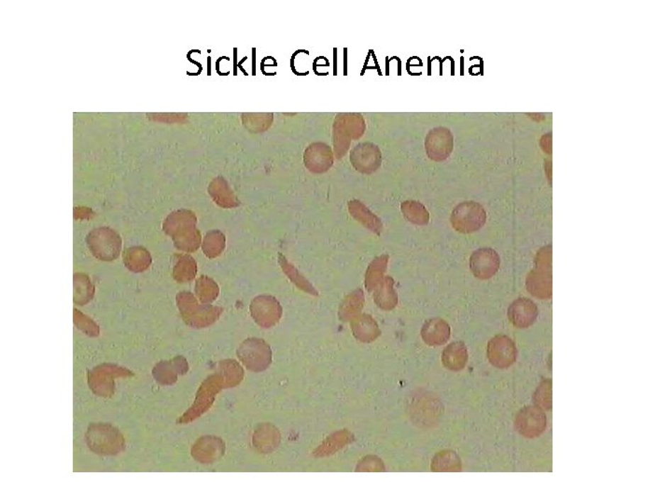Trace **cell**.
I'll return each instance as SVG.
<instances>
[{
  "instance_id": "277c9868",
  "label": "cell",
  "mask_w": 672,
  "mask_h": 504,
  "mask_svg": "<svg viewBox=\"0 0 672 504\" xmlns=\"http://www.w3.org/2000/svg\"><path fill=\"white\" fill-rule=\"evenodd\" d=\"M547 415L537 406H526L521 409L515 420V428L524 437L536 438L547 429Z\"/></svg>"
},
{
  "instance_id": "7c38bea8",
  "label": "cell",
  "mask_w": 672,
  "mask_h": 504,
  "mask_svg": "<svg viewBox=\"0 0 672 504\" xmlns=\"http://www.w3.org/2000/svg\"><path fill=\"white\" fill-rule=\"evenodd\" d=\"M394 279L391 276H385L374 291V301L383 310H392L397 306L398 296L394 290Z\"/></svg>"
},
{
  "instance_id": "6da1fadb",
  "label": "cell",
  "mask_w": 672,
  "mask_h": 504,
  "mask_svg": "<svg viewBox=\"0 0 672 504\" xmlns=\"http://www.w3.org/2000/svg\"><path fill=\"white\" fill-rule=\"evenodd\" d=\"M527 291L536 298L550 299L553 293L552 247H542L536 254L535 267L526 279Z\"/></svg>"
},
{
  "instance_id": "e0dca14e",
  "label": "cell",
  "mask_w": 672,
  "mask_h": 504,
  "mask_svg": "<svg viewBox=\"0 0 672 504\" xmlns=\"http://www.w3.org/2000/svg\"><path fill=\"white\" fill-rule=\"evenodd\" d=\"M533 402L542 410L548 411L552 408V380H542L533 395Z\"/></svg>"
},
{
  "instance_id": "8992f818",
  "label": "cell",
  "mask_w": 672,
  "mask_h": 504,
  "mask_svg": "<svg viewBox=\"0 0 672 504\" xmlns=\"http://www.w3.org/2000/svg\"><path fill=\"white\" fill-rule=\"evenodd\" d=\"M427 155L430 160L442 162L449 157L453 150V135L446 128L433 129L425 140Z\"/></svg>"
},
{
  "instance_id": "2e32d148",
  "label": "cell",
  "mask_w": 672,
  "mask_h": 504,
  "mask_svg": "<svg viewBox=\"0 0 672 504\" xmlns=\"http://www.w3.org/2000/svg\"><path fill=\"white\" fill-rule=\"evenodd\" d=\"M353 330L357 338L367 343L376 340L381 334L376 321L368 315L359 318L353 325Z\"/></svg>"
},
{
  "instance_id": "7a4b0ae2",
  "label": "cell",
  "mask_w": 672,
  "mask_h": 504,
  "mask_svg": "<svg viewBox=\"0 0 672 504\" xmlns=\"http://www.w3.org/2000/svg\"><path fill=\"white\" fill-rule=\"evenodd\" d=\"M450 222L457 232L461 234H471L484 227L486 223V212L478 203H461L454 208Z\"/></svg>"
},
{
  "instance_id": "5b68a950",
  "label": "cell",
  "mask_w": 672,
  "mask_h": 504,
  "mask_svg": "<svg viewBox=\"0 0 672 504\" xmlns=\"http://www.w3.org/2000/svg\"><path fill=\"white\" fill-rule=\"evenodd\" d=\"M500 267V259L496 250L491 247H482L470 257V269L473 275L480 280L493 278Z\"/></svg>"
},
{
  "instance_id": "d6986e66",
  "label": "cell",
  "mask_w": 672,
  "mask_h": 504,
  "mask_svg": "<svg viewBox=\"0 0 672 504\" xmlns=\"http://www.w3.org/2000/svg\"><path fill=\"white\" fill-rule=\"evenodd\" d=\"M540 144L542 150H544L545 153H547V155L552 153V135H551V133L542 135Z\"/></svg>"
},
{
  "instance_id": "8fae6325",
  "label": "cell",
  "mask_w": 672,
  "mask_h": 504,
  "mask_svg": "<svg viewBox=\"0 0 672 504\" xmlns=\"http://www.w3.org/2000/svg\"><path fill=\"white\" fill-rule=\"evenodd\" d=\"M442 359L444 366L452 371L464 369L468 361L467 347L461 341L453 342L444 349Z\"/></svg>"
},
{
  "instance_id": "3957f363",
  "label": "cell",
  "mask_w": 672,
  "mask_h": 504,
  "mask_svg": "<svg viewBox=\"0 0 672 504\" xmlns=\"http://www.w3.org/2000/svg\"><path fill=\"white\" fill-rule=\"evenodd\" d=\"M486 354L493 366L504 369L517 361V349L515 342L507 335H498L489 340Z\"/></svg>"
},
{
  "instance_id": "ac0fdd59",
  "label": "cell",
  "mask_w": 672,
  "mask_h": 504,
  "mask_svg": "<svg viewBox=\"0 0 672 504\" xmlns=\"http://www.w3.org/2000/svg\"><path fill=\"white\" fill-rule=\"evenodd\" d=\"M439 461H441V471L461 470V461H459V457L456 455V453L450 452V451L442 453Z\"/></svg>"
},
{
  "instance_id": "30bf717a",
  "label": "cell",
  "mask_w": 672,
  "mask_h": 504,
  "mask_svg": "<svg viewBox=\"0 0 672 504\" xmlns=\"http://www.w3.org/2000/svg\"><path fill=\"white\" fill-rule=\"evenodd\" d=\"M332 153L328 146L315 145L306 152V166L312 172H326L332 167Z\"/></svg>"
},
{
  "instance_id": "9c48e42d",
  "label": "cell",
  "mask_w": 672,
  "mask_h": 504,
  "mask_svg": "<svg viewBox=\"0 0 672 504\" xmlns=\"http://www.w3.org/2000/svg\"><path fill=\"white\" fill-rule=\"evenodd\" d=\"M423 341L429 346H440L450 338V326L442 318H430L421 330Z\"/></svg>"
},
{
  "instance_id": "52a82bcc",
  "label": "cell",
  "mask_w": 672,
  "mask_h": 504,
  "mask_svg": "<svg viewBox=\"0 0 672 504\" xmlns=\"http://www.w3.org/2000/svg\"><path fill=\"white\" fill-rule=\"evenodd\" d=\"M350 161L359 172L371 174L381 167L382 155L379 147L374 144H362L353 150Z\"/></svg>"
},
{
  "instance_id": "5bb4252c",
  "label": "cell",
  "mask_w": 672,
  "mask_h": 504,
  "mask_svg": "<svg viewBox=\"0 0 672 504\" xmlns=\"http://www.w3.org/2000/svg\"><path fill=\"white\" fill-rule=\"evenodd\" d=\"M388 260H390V256L388 254L381 255L371 262L369 267H368L366 274H365V287L370 293L376 290L377 286L384 279Z\"/></svg>"
},
{
  "instance_id": "ba28073f",
  "label": "cell",
  "mask_w": 672,
  "mask_h": 504,
  "mask_svg": "<svg viewBox=\"0 0 672 504\" xmlns=\"http://www.w3.org/2000/svg\"><path fill=\"white\" fill-rule=\"evenodd\" d=\"M539 310L536 303L527 298H518L509 306L508 318L517 328L526 329L532 326L537 318Z\"/></svg>"
},
{
  "instance_id": "4fadbf2b",
  "label": "cell",
  "mask_w": 672,
  "mask_h": 504,
  "mask_svg": "<svg viewBox=\"0 0 672 504\" xmlns=\"http://www.w3.org/2000/svg\"><path fill=\"white\" fill-rule=\"evenodd\" d=\"M349 212L355 220L376 235H381L383 225L379 218L376 216L359 201L349 202Z\"/></svg>"
},
{
  "instance_id": "9a60e30c",
  "label": "cell",
  "mask_w": 672,
  "mask_h": 504,
  "mask_svg": "<svg viewBox=\"0 0 672 504\" xmlns=\"http://www.w3.org/2000/svg\"><path fill=\"white\" fill-rule=\"evenodd\" d=\"M401 209L405 219L415 225H427L430 222L429 212L420 202L408 200L403 203Z\"/></svg>"
}]
</instances>
